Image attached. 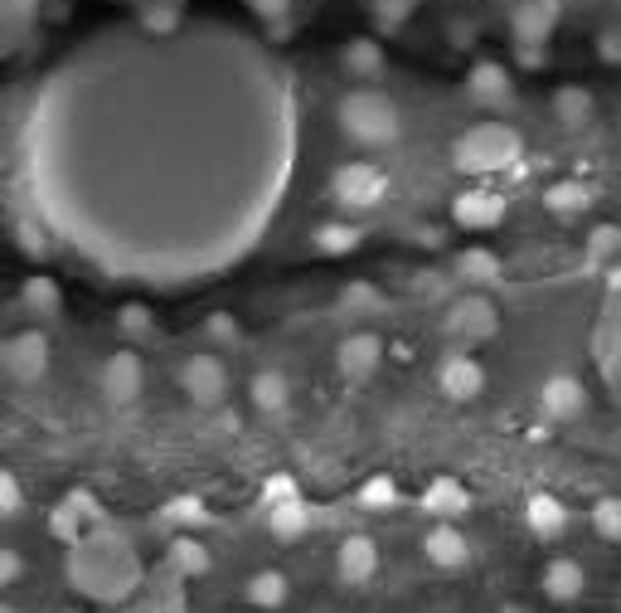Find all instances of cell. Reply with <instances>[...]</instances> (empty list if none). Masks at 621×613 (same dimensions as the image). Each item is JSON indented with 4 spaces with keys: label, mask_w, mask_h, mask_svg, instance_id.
Returning <instances> with one entry per match:
<instances>
[{
    "label": "cell",
    "mask_w": 621,
    "mask_h": 613,
    "mask_svg": "<svg viewBox=\"0 0 621 613\" xmlns=\"http://www.w3.org/2000/svg\"><path fill=\"white\" fill-rule=\"evenodd\" d=\"M297 83L224 15L103 25L39 79L20 117V190L107 273L238 263L297 166Z\"/></svg>",
    "instance_id": "6da1fadb"
},
{
    "label": "cell",
    "mask_w": 621,
    "mask_h": 613,
    "mask_svg": "<svg viewBox=\"0 0 621 613\" xmlns=\"http://www.w3.org/2000/svg\"><path fill=\"white\" fill-rule=\"evenodd\" d=\"M520 152H525V142H520L515 127L481 122L452 146V161H456V170H466V176H495V170L515 166Z\"/></svg>",
    "instance_id": "7a4b0ae2"
},
{
    "label": "cell",
    "mask_w": 621,
    "mask_h": 613,
    "mask_svg": "<svg viewBox=\"0 0 621 613\" xmlns=\"http://www.w3.org/2000/svg\"><path fill=\"white\" fill-rule=\"evenodd\" d=\"M341 127H345V137L359 142V146H394L398 132H403V117L384 93L359 89L341 103Z\"/></svg>",
    "instance_id": "3957f363"
},
{
    "label": "cell",
    "mask_w": 621,
    "mask_h": 613,
    "mask_svg": "<svg viewBox=\"0 0 621 613\" xmlns=\"http://www.w3.org/2000/svg\"><path fill=\"white\" fill-rule=\"evenodd\" d=\"M331 196L341 210H374V204L389 196V176L374 166V161H350V166L335 170Z\"/></svg>",
    "instance_id": "277c9868"
},
{
    "label": "cell",
    "mask_w": 621,
    "mask_h": 613,
    "mask_svg": "<svg viewBox=\"0 0 621 613\" xmlns=\"http://www.w3.org/2000/svg\"><path fill=\"white\" fill-rule=\"evenodd\" d=\"M446 331H452L456 341H466V346H476V341H490V337L500 331V307L490 303L486 293L456 297V303L446 307Z\"/></svg>",
    "instance_id": "5b68a950"
},
{
    "label": "cell",
    "mask_w": 621,
    "mask_h": 613,
    "mask_svg": "<svg viewBox=\"0 0 621 613\" xmlns=\"http://www.w3.org/2000/svg\"><path fill=\"white\" fill-rule=\"evenodd\" d=\"M180 385L200 409H219L228 394V370L219 365V356H190L180 365Z\"/></svg>",
    "instance_id": "8992f818"
},
{
    "label": "cell",
    "mask_w": 621,
    "mask_h": 613,
    "mask_svg": "<svg viewBox=\"0 0 621 613\" xmlns=\"http://www.w3.org/2000/svg\"><path fill=\"white\" fill-rule=\"evenodd\" d=\"M438 390L446 394V400H456V404H471L476 394L486 390L481 361L466 356V351H452V356H442V365H438Z\"/></svg>",
    "instance_id": "52a82bcc"
},
{
    "label": "cell",
    "mask_w": 621,
    "mask_h": 613,
    "mask_svg": "<svg viewBox=\"0 0 621 613\" xmlns=\"http://www.w3.org/2000/svg\"><path fill=\"white\" fill-rule=\"evenodd\" d=\"M0 365H5L15 380H39L49 365V341L39 337V331H20V337H10L5 346H0Z\"/></svg>",
    "instance_id": "ba28073f"
},
{
    "label": "cell",
    "mask_w": 621,
    "mask_h": 613,
    "mask_svg": "<svg viewBox=\"0 0 621 613\" xmlns=\"http://www.w3.org/2000/svg\"><path fill=\"white\" fill-rule=\"evenodd\" d=\"M539 404L549 419H559V424H573V419L587 414V390L577 375H549V380L539 385Z\"/></svg>",
    "instance_id": "9c48e42d"
},
{
    "label": "cell",
    "mask_w": 621,
    "mask_h": 613,
    "mask_svg": "<svg viewBox=\"0 0 621 613\" xmlns=\"http://www.w3.org/2000/svg\"><path fill=\"white\" fill-rule=\"evenodd\" d=\"M35 15H39V0H0V63H10L25 49Z\"/></svg>",
    "instance_id": "30bf717a"
},
{
    "label": "cell",
    "mask_w": 621,
    "mask_h": 613,
    "mask_svg": "<svg viewBox=\"0 0 621 613\" xmlns=\"http://www.w3.org/2000/svg\"><path fill=\"white\" fill-rule=\"evenodd\" d=\"M341 375L345 380H369V375L379 370V361H384V341L374 337V331H355V337L341 341Z\"/></svg>",
    "instance_id": "8fae6325"
},
{
    "label": "cell",
    "mask_w": 621,
    "mask_h": 613,
    "mask_svg": "<svg viewBox=\"0 0 621 613\" xmlns=\"http://www.w3.org/2000/svg\"><path fill=\"white\" fill-rule=\"evenodd\" d=\"M422 555H428L438 569H462L471 561V541H466L452 521H438L428 535H422Z\"/></svg>",
    "instance_id": "7c38bea8"
},
{
    "label": "cell",
    "mask_w": 621,
    "mask_h": 613,
    "mask_svg": "<svg viewBox=\"0 0 621 613\" xmlns=\"http://www.w3.org/2000/svg\"><path fill=\"white\" fill-rule=\"evenodd\" d=\"M539 585H544V599H553V604H577L583 589H587V569L577 561H569V555H559V561L544 565Z\"/></svg>",
    "instance_id": "4fadbf2b"
},
{
    "label": "cell",
    "mask_w": 621,
    "mask_h": 613,
    "mask_svg": "<svg viewBox=\"0 0 621 613\" xmlns=\"http://www.w3.org/2000/svg\"><path fill=\"white\" fill-rule=\"evenodd\" d=\"M335 569H341L345 585H369L379 575V545L369 535H345L341 555H335Z\"/></svg>",
    "instance_id": "5bb4252c"
},
{
    "label": "cell",
    "mask_w": 621,
    "mask_h": 613,
    "mask_svg": "<svg viewBox=\"0 0 621 613\" xmlns=\"http://www.w3.org/2000/svg\"><path fill=\"white\" fill-rule=\"evenodd\" d=\"M452 214L462 229H495L505 220V196H495V190H466V196H456Z\"/></svg>",
    "instance_id": "9a60e30c"
},
{
    "label": "cell",
    "mask_w": 621,
    "mask_h": 613,
    "mask_svg": "<svg viewBox=\"0 0 621 613\" xmlns=\"http://www.w3.org/2000/svg\"><path fill=\"white\" fill-rule=\"evenodd\" d=\"M525 526L539 541H559L563 531H569V507H563V497H553V492H534L525 502Z\"/></svg>",
    "instance_id": "2e32d148"
},
{
    "label": "cell",
    "mask_w": 621,
    "mask_h": 613,
    "mask_svg": "<svg viewBox=\"0 0 621 613\" xmlns=\"http://www.w3.org/2000/svg\"><path fill=\"white\" fill-rule=\"evenodd\" d=\"M593 204H597V190L583 186V180H553V186L544 190V210H549L553 220H583Z\"/></svg>",
    "instance_id": "e0dca14e"
},
{
    "label": "cell",
    "mask_w": 621,
    "mask_h": 613,
    "mask_svg": "<svg viewBox=\"0 0 621 613\" xmlns=\"http://www.w3.org/2000/svg\"><path fill=\"white\" fill-rule=\"evenodd\" d=\"M103 394H107V404H132L141 394V361L132 351H122V356H112L103 365Z\"/></svg>",
    "instance_id": "ac0fdd59"
},
{
    "label": "cell",
    "mask_w": 621,
    "mask_h": 613,
    "mask_svg": "<svg viewBox=\"0 0 621 613\" xmlns=\"http://www.w3.org/2000/svg\"><path fill=\"white\" fill-rule=\"evenodd\" d=\"M422 507H428V516H438V521H456V516L471 511V492H466V482H456V478H438V482H428V492H422Z\"/></svg>",
    "instance_id": "d6986e66"
},
{
    "label": "cell",
    "mask_w": 621,
    "mask_h": 613,
    "mask_svg": "<svg viewBox=\"0 0 621 613\" xmlns=\"http://www.w3.org/2000/svg\"><path fill=\"white\" fill-rule=\"evenodd\" d=\"M466 89H471V98L481 107H505L510 93H515V83H510V73L500 69V63H476L471 79H466Z\"/></svg>",
    "instance_id": "ffe728a7"
},
{
    "label": "cell",
    "mask_w": 621,
    "mask_h": 613,
    "mask_svg": "<svg viewBox=\"0 0 621 613\" xmlns=\"http://www.w3.org/2000/svg\"><path fill=\"white\" fill-rule=\"evenodd\" d=\"M248 394H253V404L263 409V414H282V409L291 404V380L277 370V365H267V370H258V375H253Z\"/></svg>",
    "instance_id": "44dd1931"
},
{
    "label": "cell",
    "mask_w": 621,
    "mask_h": 613,
    "mask_svg": "<svg viewBox=\"0 0 621 613\" xmlns=\"http://www.w3.org/2000/svg\"><path fill=\"white\" fill-rule=\"evenodd\" d=\"M267 531L277 535V541H297V535L311 531V507L301 497L277 502V507H267Z\"/></svg>",
    "instance_id": "7402d4cb"
},
{
    "label": "cell",
    "mask_w": 621,
    "mask_h": 613,
    "mask_svg": "<svg viewBox=\"0 0 621 613\" xmlns=\"http://www.w3.org/2000/svg\"><path fill=\"white\" fill-rule=\"evenodd\" d=\"M243 594L253 609H282L287 604V575H282V569H258Z\"/></svg>",
    "instance_id": "603a6c76"
},
{
    "label": "cell",
    "mask_w": 621,
    "mask_h": 613,
    "mask_svg": "<svg viewBox=\"0 0 621 613\" xmlns=\"http://www.w3.org/2000/svg\"><path fill=\"white\" fill-rule=\"evenodd\" d=\"M456 273H462L466 287H486V283H495L500 278V258L490 249H466L462 258H456Z\"/></svg>",
    "instance_id": "cb8c5ba5"
},
{
    "label": "cell",
    "mask_w": 621,
    "mask_h": 613,
    "mask_svg": "<svg viewBox=\"0 0 621 613\" xmlns=\"http://www.w3.org/2000/svg\"><path fill=\"white\" fill-rule=\"evenodd\" d=\"M553 113H559L563 127H583L587 117H593V98H587L583 89H559L553 93Z\"/></svg>",
    "instance_id": "d4e9b609"
},
{
    "label": "cell",
    "mask_w": 621,
    "mask_h": 613,
    "mask_svg": "<svg viewBox=\"0 0 621 613\" xmlns=\"http://www.w3.org/2000/svg\"><path fill=\"white\" fill-rule=\"evenodd\" d=\"M593 531L602 535L607 545H621V497H602L593 507Z\"/></svg>",
    "instance_id": "484cf974"
},
{
    "label": "cell",
    "mask_w": 621,
    "mask_h": 613,
    "mask_svg": "<svg viewBox=\"0 0 621 613\" xmlns=\"http://www.w3.org/2000/svg\"><path fill=\"white\" fill-rule=\"evenodd\" d=\"M170 561H176L180 575H210V551L200 541H176L170 545Z\"/></svg>",
    "instance_id": "4316f807"
},
{
    "label": "cell",
    "mask_w": 621,
    "mask_h": 613,
    "mask_svg": "<svg viewBox=\"0 0 621 613\" xmlns=\"http://www.w3.org/2000/svg\"><path fill=\"white\" fill-rule=\"evenodd\" d=\"M621 254V224H602V229L587 234V258L593 263H612Z\"/></svg>",
    "instance_id": "83f0119b"
},
{
    "label": "cell",
    "mask_w": 621,
    "mask_h": 613,
    "mask_svg": "<svg viewBox=\"0 0 621 613\" xmlns=\"http://www.w3.org/2000/svg\"><path fill=\"white\" fill-rule=\"evenodd\" d=\"M394 502H398L394 478H369L365 487H359V507H365V511H389Z\"/></svg>",
    "instance_id": "f1b7e54d"
},
{
    "label": "cell",
    "mask_w": 621,
    "mask_h": 613,
    "mask_svg": "<svg viewBox=\"0 0 621 613\" xmlns=\"http://www.w3.org/2000/svg\"><path fill=\"white\" fill-rule=\"evenodd\" d=\"M355 244H359L355 224H325V229L315 234V249H321V254H350Z\"/></svg>",
    "instance_id": "f546056e"
},
{
    "label": "cell",
    "mask_w": 621,
    "mask_h": 613,
    "mask_svg": "<svg viewBox=\"0 0 621 613\" xmlns=\"http://www.w3.org/2000/svg\"><path fill=\"white\" fill-rule=\"evenodd\" d=\"M379 63H384V59H379V49L369 45V39H359V45L345 49V69H350V73H379Z\"/></svg>",
    "instance_id": "4dcf8cb0"
},
{
    "label": "cell",
    "mask_w": 621,
    "mask_h": 613,
    "mask_svg": "<svg viewBox=\"0 0 621 613\" xmlns=\"http://www.w3.org/2000/svg\"><path fill=\"white\" fill-rule=\"evenodd\" d=\"M291 497H301V487H297V478H287V472H277V478L263 482V502H267V507H277V502H291Z\"/></svg>",
    "instance_id": "1f68e13d"
},
{
    "label": "cell",
    "mask_w": 621,
    "mask_h": 613,
    "mask_svg": "<svg viewBox=\"0 0 621 613\" xmlns=\"http://www.w3.org/2000/svg\"><path fill=\"white\" fill-rule=\"evenodd\" d=\"M25 507V492H20V482L10 478V472H0V516H15Z\"/></svg>",
    "instance_id": "d6a6232c"
},
{
    "label": "cell",
    "mask_w": 621,
    "mask_h": 613,
    "mask_svg": "<svg viewBox=\"0 0 621 613\" xmlns=\"http://www.w3.org/2000/svg\"><path fill=\"white\" fill-rule=\"evenodd\" d=\"M20 569H25V565H20V555H15V551H0V589L15 585Z\"/></svg>",
    "instance_id": "836d02e7"
},
{
    "label": "cell",
    "mask_w": 621,
    "mask_h": 613,
    "mask_svg": "<svg viewBox=\"0 0 621 613\" xmlns=\"http://www.w3.org/2000/svg\"><path fill=\"white\" fill-rule=\"evenodd\" d=\"M597 49H602L607 63H621V30H607V35L597 39Z\"/></svg>",
    "instance_id": "e575fe53"
},
{
    "label": "cell",
    "mask_w": 621,
    "mask_h": 613,
    "mask_svg": "<svg viewBox=\"0 0 621 613\" xmlns=\"http://www.w3.org/2000/svg\"><path fill=\"white\" fill-rule=\"evenodd\" d=\"M122 321L132 337H141V331H146V307H122Z\"/></svg>",
    "instance_id": "d590c367"
},
{
    "label": "cell",
    "mask_w": 621,
    "mask_h": 613,
    "mask_svg": "<svg viewBox=\"0 0 621 613\" xmlns=\"http://www.w3.org/2000/svg\"><path fill=\"white\" fill-rule=\"evenodd\" d=\"M210 327H214V337H219V341H238V331H234V321H228V317H214Z\"/></svg>",
    "instance_id": "8d00e7d4"
},
{
    "label": "cell",
    "mask_w": 621,
    "mask_h": 613,
    "mask_svg": "<svg viewBox=\"0 0 621 613\" xmlns=\"http://www.w3.org/2000/svg\"><path fill=\"white\" fill-rule=\"evenodd\" d=\"M0 613H10V609H0Z\"/></svg>",
    "instance_id": "74e56055"
},
{
    "label": "cell",
    "mask_w": 621,
    "mask_h": 613,
    "mask_svg": "<svg viewBox=\"0 0 621 613\" xmlns=\"http://www.w3.org/2000/svg\"><path fill=\"white\" fill-rule=\"evenodd\" d=\"M69 613H79V609H69Z\"/></svg>",
    "instance_id": "f35d334b"
}]
</instances>
